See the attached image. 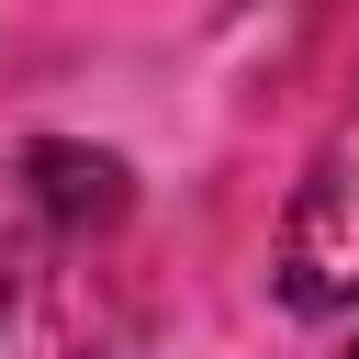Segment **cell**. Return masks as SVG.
Masks as SVG:
<instances>
[{"label": "cell", "mask_w": 359, "mask_h": 359, "mask_svg": "<svg viewBox=\"0 0 359 359\" xmlns=\"http://www.w3.org/2000/svg\"><path fill=\"white\" fill-rule=\"evenodd\" d=\"M280 292L303 314H348L359 303V101L337 112V135L314 146L292 213H280Z\"/></svg>", "instance_id": "1"}, {"label": "cell", "mask_w": 359, "mask_h": 359, "mask_svg": "<svg viewBox=\"0 0 359 359\" xmlns=\"http://www.w3.org/2000/svg\"><path fill=\"white\" fill-rule=\"evenodd\" d=\"M34 180H45V202L56 213H123V168L112 157H79V146H34Z\"/></svg>", "instance_id": "2"}, {"label": "cell", "mask_w": 359, "mask_h": 359, "mask_svg": "<svg viewBox=\"0 0 359 359\" xmlns=\"http://www.w3.org/2000/svg\"><path fill=\"white\" fill-rule=\"evenodd\" d=\"M0 359H45V314H34V292L0 269Z\"/></svg>", "instance_id": "3"}]
</instances>
